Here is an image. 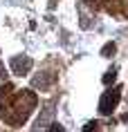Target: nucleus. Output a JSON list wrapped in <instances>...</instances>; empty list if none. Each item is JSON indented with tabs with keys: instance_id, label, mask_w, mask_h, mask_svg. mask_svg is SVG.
<instances>
[{
	"instance_id": "1",
	"label": "nucleus",
	"mask_w": 128,
	"mask_h": 132,
	"mask_svg": "<svg viewBox=\"0 0 128 132\" xmlns=\"http://www.w3.org/2000/svg\"><path fill=\"white\" fill-rule=\"evenodd\" d=\"M117 103H119V90H108L106 94H103V98H101V114H108V112H112L115 108H117Z\"/></svg>"
},
{
	"instance_id": "2",
	"label": "nucleus",
	"mask_w": 128,
	"mask_h": 132,
	"mask_svg": "<svg viewBox=\"0 0 128 132\" xmlns=\"http://www.w3.org/2000/svg\"><path fill=\"white\" fill-rule=\"evenodd\" d=\"M29 65H32V61H29V58H22V56H16L14 61H11L14 72H16V74H20V76L29 72Z\"/></svg>"
}]
</instances>
